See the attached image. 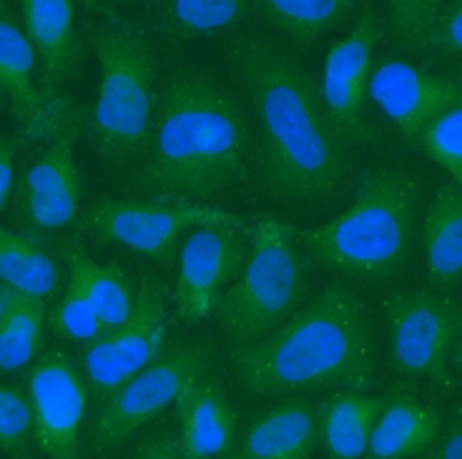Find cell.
<instances>
[{"label": "cell", "mask_w": 462, "mask_h": 459, "mask_svg": "<svg viewBox=\"0 0 462 459\" xmlns=\"http://www.w3.org/2000/svg\"><path fill=\"white\" fill-rule=\"evenodd\" d=\"M439 432L438 412L412 397L384 402L367 445L370 459H407L435 442Z\"/></svg>", "instance_id": "cell-20"}, {"label": "cell", "mask_w": 462, "mask_h": 459, "mask_svg": "<svg viewBox=\"0 0 462 459\" xmlns=\"http://www.w3.org/2000/svg\"><path fill=\"white\" fill-rule=\"evenodd\" d=\"M417 181L407 171H370L352 207L304 234V246L332 271L359 281H387L407 264L415 234Z\"/></svg>", "instance_id": "cell-4"}, {"label": "cell", "mask_w": 462, "mask_h": 459, "mask_svg": "<svg viewBox=\"0 0 462 459\" xmlns=\"http://www.w3.org/2000/svg\"><path fill=\"white\" fill-rule=\"evenodd\" d=\"M380 41V23L374 13H365L352 33L337 41L324 60L322 104L339 141L346 149L370 136L367 98L374 46Z\"/></svg>", "instance_id": "cell-11"}, {"label": "cell", "mask_w": 462, "mask_h": 459, "mask_svg": "<svg viewBox=\"0 0 462 459\" xmlns=\"http://www.w3.org/2000/svg\"><path fill=\"white\" fill-rule=\"evenodd\" d=\"M370 96L407 138H417L432 118L462 104L460 83L402 60H387L372 70Z\"/></svg>", "instance_id": "cell-14"}, {"label": "cell", "mask_w": 462, "mask_h": 459, "mask_svg": "<svg viewBox=\"0 0 462 459\" xmlns=\"http://www.w3.org/2000/svg\"><path fill=\"white\" fill-rule=\"evenodd\" d=\"M269 21L297 43H314L345 18L352 3L342 0H272L262 5Z\"/></svg>", "instance_id": "cell-26"}, {"label": "cell", "mask_w": 462, "mask_h": 459, "mask_svg": "<svg viewBox=\"0 0 462 459\" xmlns=\"http://www.w3.org/2000/svg\"><path fill=\"white\" fill-rule=\"evenodd\" d=\"M169 334L166 289L156 279L141 281L134 311L124 324L104 332L83 352V377L96 397L108 399L121 384L163 354Z\"/></svg>", "instance_id": "cell-9"}, {"label": "cell", "mask_w": 462, "mask_h": 459, "mask_svg": "<svg viewBox=\"0 0 462 459\" xmlns=\"http://www.w3.org/2000/svg\"><path fill=\"white\" fill-rule=\"evenodd\" d=\"M301 294L304 264L294 249V231L266 216L249 234L239 281L221 294L217 314L239 344H252L287 322Z\"/></svg>", "instance_id": "cell-6"}, {"label": "cell", "mask_w": 462, "mask_h": 459, "mask_svg": "<svg viewBox=\"0 0 462 459\" xmlns=\"http://www.w3.org/2000/svg\"><path fill=\"white\" fill-rule=\"evenodd\" d=\"M23 23L25 38L43 66V96L56 108L58 88L73 73L79 58V43L73 35V5L69 0H28L23 3Z\"/></svg>", "instance_id": "cell-16"}, {"label": "cell", "mask_w": 462, "mask_h": 459, "mask_svg": "<svg viewBox=\"0 0 462 459\" xmlns=\"http://www.w3.org/2000/svg\"><path fill=\"white\" fill-rule=\"evenodd\" d=\"M186 459H219L236 439V412L217 384L197 379L176 399Z\"/></svg>", "instance_id": "cell-17"}, {"label": "cell", "mask_w": 462, "mask_h": 459, "mask_svg": "<svg viewBox=\"0 0 462 459\" xmlns=\"http://www.w3.org/2000/svg\"><path fill=\"white\" fill-rule=\"evenodd\" d=\"M207 367L208 354L204 346L184 342L166 349L153 364L141 369L136 377L104 399L93 422V445L98 449L124 445L169 404H176L189 384L204 379Z\"/></svg>", "instance_id": "cell-8"}, {"label": "cell", "mask_w": 462, "mask_h": 459, "mask_svg": "<svg viewBox=\"0 0 462 459\" xmlns=\"http://www.w3.org/2000/svg\"><path fill=\"white\" fill-rule=\"evenodd\" d=\"M244 226H199L179 252L176 307L186 322L217 311L221 289L242 271L246 259Z\"/></svg>", "instance_id": "cell-13"}, {"label": "cell", "mask_w": 462, "mask_h": 459, "mask_svg": "<svg viewBox=\"0 0 462 459\" xmlns=\"http://www.w3.org/2000/svg\"><path fill=\"white\" fill-rule=\"evenodd\" d=\"M438 50L442 56H457L462 50V5L450 3L445 5L442 23H439Z\"/></svg>", "instance_id": "cell-33"}, {"label": "cell", "mask_w": 462, "mask_h": 459, "mask_svg": "<svg viewBox=\"0 0 462 459\" xmlns=\"http://www.w3.org/2000/svg\"><path fill=\"white\" fill-rule=\"evenodd\" d=\"M231 63L256 114L259 176L266 194L284 201L335 194L349 176L352 159L329 124L312 76L262 35L234 41Z\"/></svg>", "instance_id": "cell-1"}, {"label": "cell", "mask_w": 462, "mask_h": 459, "mask_svg": "<svg viewBox=\"0 0 462 459\" xmlns=\"http://www.w3.org/2000/svg\"><path fill=\"white\" fill-rule=\"evenodd\" d=\"M0 284L13 294L48 304L60 287V266L41 242L0 226Z\"/></svg>", "instance_id": "cell-21"}, {"label": "cell", "mask_w": 462, "mask_h": 459, "mask_svg": "<svg viewBox=\"0 0 462 459\" xmlns=\"http://www.w3.org/2000/svg\"><path fill=\"white\" fill-rule=\"evenodd\" d=\"M15 151H18V138H3L0 141V208L8 204V196H11Z\"/></svg>", "instance_id": "cell-35"}, {"label": "cell", "mask_w": 462, "mask_h": 459, "mask_svg": "<svg viewBox=\"0 0 462 459\" xmlns=\"http://www.w3.org/2000/svg\"><path fill=\"white\" fill-rule=\"evenodd\" d=\"M422 146L432 161L452 176V184L462 181V104L442 111L420 133Z\"/></svg>", "instance_id": "cell-28"}, {"label": "cell", "mask_w": 462, "mask_h": 459, "mask_svg": "<svg viewBox=\"0 0 462 459\" xmlns=\"http://www.w3.org/2000/svg\"><path fill=\"white\" fill-rule=\"evenodd\" d=\"M425 259L438 284H455L462 274V194L460 186L439 188L425 218Z\"/></svg>", "instance_id": "cell-24"}, {"label": "cell", "mask_w": 462, "mask_h": 459, "mask_svg": "<svg viewBox=\"0 0 462 459\" xmlns=\"http://www.w3.org/2000/svg\"><path fill=\"white\" fill-rule=\"evenodd\" d=\"M0 326L5 332L21 336V339H28L33 344L43 346V336H46V304L8 291V304H5V311L0 317Z\"/></svg>", "instance_id": "cell-31"}, {"label": "cell", "mask_w": 462, "mask_h": 459, "mask_svg": "<svg viewBox=\"0 0 462 459\" xmlns=\"http://www.w3.org/2000/svg\"><path fill=\"white\" fill-rule=\"evenodd\" d=\"M244 13H246V3L239 0H176L163 11V33L179 46L199 35L229 28Z\"/></svg>", "instance_id": "cell-25"}, {"label": "cell", "mask_w": 462, "mask_h": 459, "mask_svg": "<svg viewBox=\"0 0 462 459\" xmlns=\"http://www.w3.org/2000/svg\"><path fill=\"white\" fill-rule=\"evenodd\" d=\"M28 404L38 447L53 459H76L88 409V384L69 356L53 352L28 374Z\"/></svg>", "instance_id": "cell-12"}, {"label": "cell", "mask_w": 462, "mask_h": 459, "mask_svg": "<svg viewBox=\"0 0 462 459\" xmlns=\"http://www.w3.org/2000/svg\"><path fill=\"white\" fill-rule=\"evenodd\" d=\"M384 402L362 391H342L319 407V439L329 459L367 454L370 435Z\"/></svg>", "instance_id": "cell-23"}, {"label": "cell", "mask_w": 462, "mask_h": 459, "mask_svg": "<svg viewBox=\"0 0 462 459\" xmlns=\"http://www.w3.org/2000/svg\"><path fill=\"white\" fill-rule=\"evenodd\" d=\"M5 304H8V289L0 284V317H3V311H5Z\"/></svg>", "instance_id": "cell-37"}, {"label": "cell", "mask_w": 462, "mask_h": 459, "mask_svg": "<svg viewBox=\"0 0 462 459\" xmlns=\"http://www.w3.org/2000/svg\"><path fill=\"white\" fill-rule=\"evenodd\" d=\"M252 156V131L239 101L199 70L166 78L134 184L151 198H208L239 184Z\"/></svg>", "instance_id": "cell-2"}, {"label": "cell", "mask_w": 462, "mask_h": 459, "mask_svg": "<svg viewBox=\"0 0 462 459\" xmlns=\"http://www.w3.org/2000/svg\"><path fill=\"white\" fill-rule=\"evenodd\" d=\"M231 367L254 394L367 387L372 379L367 309L352 289L332 284L264 339L234 346Z\"/></svg>", "instance_id": "cell-3"}, {"label": "cell", "mask_w": 462, "mask_h": 459, "mask_svg": "<svg viewBox=\"0 0 462 459\" xmlns=\"http://www.w3.org/2000/svg\"><path fill=\"white\" fill-rule=\"evenodd\" d=\"M445 5L438 0H394L390 18L397 41L412 50H438L439 23Z\"/></svg>", "instance_id": "cell-27"}, {"label": "cell", "mask_w": 462, "mask_h": 459, "mask_svg": "<svg viewBox=\"0 0 462 459\" xmlns=\"http://www.w3.org/2000/svg\"><path fill=\"white\" fill-rule=\"evenodd\" d=\"M319 442V407L289 399L256 417L242 439V459H312Z\"/></svg>", "instance_id": "cell-18"}, {"label": "cell", "mask_w": 462, "mask_h": 459, "mask_svg": "<svg viewBox=\"0 0 462 459\" xmlns=\"http://www.w3.org/2000/svg\"><path fill=\"white\" fill-rule=\"evenodd\" d=\"M51 326L58 336H63L69 342H79V344H91L93 339H98L104 334L91 304L83 298L79 289L70 287V284L51 314Z\"/></svg>", "instance_id": "cell-30"}, {"label": "cell", "mask_w": 462, "mask_h": 459, "mask_svg": "<svg viewBox=\"0 0 462 459\" xmlns=\"http://www.w3.org/2000/svg\"><path fill=\"white\" fill-rule=\"evenodd\" d=\"M69 284L83 294L91 304L101 332H108L128 319L136 301V289L131 287L128 276L116 264H98L93 262L81 246H69Z\"/></svg>", "instance_id": "cell-22"}, {"label": "cell", "mask_w": 462, "mask_h": 459, "mask_svg": "<svg viewBox=\"0 0 462 459\" xmlns=\"http://www.w3.org/2000/svg\"><path fill=\"white\" fill-rule=\"evenodd\" d=\"M387 324L394 367L410 377L445 379L460 336V311L435 291H410L387 298Z\"/></svg>", "instance_id": "cell-10"}, {"label": "cell", "mask_w": 462, "mask_h": 459, "mask_svg": "<svg viewBox=\"0 0 462 459\" xmlns=\"http://www.w3.org/2000/svg\"><path fill=\"white\" fill-rule=\"evenodd\" d=\"M199 226H244V218L224 208L189 201H118L101 198L86 216V229L101 242H114L153 262H171L186 229Z\"/></svg>", "instance_id": "cell-7"}, {"label": "cell", "mask_w": 462, "mask_h": 459, "mask_svg": "<svg viewBox=\"0 0 462 459\" xmlns=\"http://www.w3.org/2000/svg\"><path fill=\"white\" fill-rule=\"evenodd\" d=\"M81 196L83 179L73 159V136L58 133L46 153L28 166L18 188V207L31 226L56 231L76 218Z\"/></svg>", "instance_id": "cell-15"}, {"label": "cell", "mask_w": 462, "mask_h": 459, "mask_svg": "<svg viewBox=\"0 0 462 459\" xmlns=\"http://www.w3.org/2000/svg\"><path fill=\"white\" fill-rule=\"evenodd\" d=\"M35 53L25 31L11 13L0 8V88L11 96L28 133H46L53 128V106L33 83Z\"/></svg>", "instance_id": "cell-19"}, {"label": "cell", "mask_w": 462, "mask_h": 459, "mask_svg": "<svg viewBox=\"0 0 462 459\" xmlns=\"http://www.w3.org/2000/svg\"><path fill=\"white\" fill-rule=\"evenodd\" d=\"M98 93L91 114L93 143L108 166L136 163L146 151L156 114V56L149 38L126 18L111 15L91 33Z\"/></svg>", "instance_id": "cell-5"}, {"label": "cell", "mask_w": 462, "mask_h": 459, "mask_svg": "<svg viewBox=\"0 0 462 459\" xmlns=\"http://www.w3.org/2000/svg\"><path fill=\"white\" fill-rule=\"evenodd\" d=\"M33 435V414L23 391L0 384V449L13 457H25Z\"/></svg>", "instance_id": "cell-29"}, {"label": "cell", "mask_w": 462, "mask_h": 459, "mask_svg": "<svg viewBox=\"0 0 462 459\" xmlns=\"http://www.w3.org/2000/svg\"><path fill=\"white\" fill-rule=\"evenodd\" d=\"M131 459H186L181 442L171 435H153L141 442Z\"/></svg>", "instance_id": "cell-34"}, {"label": "cell", "mask_w": 462, "mask_h": 459, "mask_svg": "<svg viewBox=\"0 0 462 459\" xmlns=\"http://www.w3.org/2000/svg\"><path fill=\"white\" fill-rule=\"evenodd\" d=\"M435 459H462V435L460 427H452L448 435L439 442Z\"/></svg>", "instance_id": "cell-36"}, {"label": "cell", "mask_w": 462, "mask_h": 459, "mask_svg": "<svg viewBox=\"0 0 462 459\" xmlns=\"http://www.w3.org/2000/svg\"><path fill=\"white\" fill-rule=\"evenodd\" d=\"M38 352H41V344L21 339L0 326V372H15V369L28 367Z\"/></svg>", "instance_id": "cell-32"}]
</instances>
